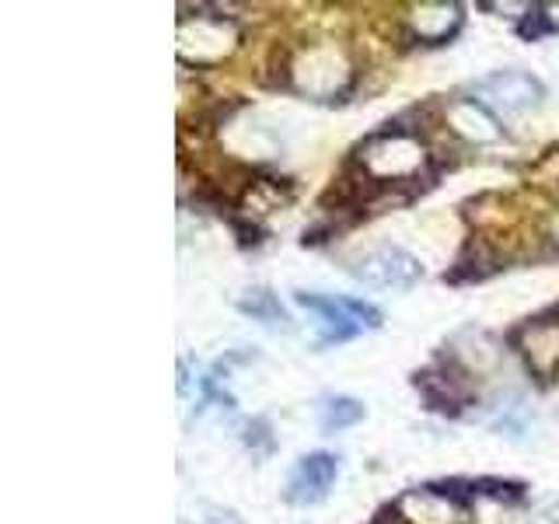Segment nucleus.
<instances>
[{
	"label": "nucleus",
	"mask_w": 559,
	"mask_h": 524,
	"mask_svg": "<svg viewBox=\"0 0 559 524\" xmlns=\"http://www.w3.org/2000/svg\"><path fill=\"white\" fill-rule=\"evenodd\" d=\"M430 171L427 144L409 130H381L367 136L357 151V182L367 192H384L399 186H413Z\"/></svg>",
	"instance_id": "nucleus-1"
},
{
	"label": "nucleus",
	"mask_w": 559,
	"mask_h": 524,
	"mask_svg": "<svg viewBox=\"0 0 559 524\" xmlns=\"http://www.w3.org/2000/svg\"><path fill=\"white\" fill-rule=\"evenodd\" d=\"M294 305L308 311L319 329V340L314 346H340L346 340L360 336V332H374L381 329V311L371 301H360V297H346V294H314V290H294Z\"/></svg>",
	"instance_id": "nucleus-2"
},
{
	"label": "nucleus",
	"mask_w": 559,
	"mask_h": 524,
	"mask_svg": "<svg viewBox=\"0 0 559 524\" xmlns=\"http://www.w3.org/2000/svg\"><path fill=\"white\" fill-rule=\"evenodd\" d=\"M290 87L297 95L311 102H336L349 81H354V67H349L346 52L336 43H311L305 46L287 67Z\"/></svg>",
	"instance_id": "nucleus-3"
},
{
	"label": "nucleus",
	"mask_w": 559,
	"mask_h": 524,
	"mask_svg": "<svg viewBox=\"0 0 559 524\" xmlns=\"http://www.w3.org/2000/svg\"><path fill=\"white\" fill-rule=\"evenodd\" d=\"M349 273L371 290H413L424 279V262L402 249V245L381 241L349 262Z\"/></svg>",
	"instance_id": "nucleus-4"
},
{
	"label": "nucleus",
	"mask_w": 559,
	"mask_h": 524,
	"mask_svg": "<svg viewBox=\"0 0 559 524\" xmlns=\"http://www.w3.org/2000/svg\"><path fill=\"white\" fill-rule=\"evenodd\" d=\"M416 392L424 395L427 409L441 413V416H462L472 402H476V389H472V367H465L459 357L437 360L424 371H416L413 378Z\"/></svg>",
	"instance_id": "nucleus-5"
},
{
	"label": "nucleus",
	"mask_w": 559,
	"mask_h": 524,
	"mask_svg": "<svg viewBox=\"0 0 559 524\" xmlns=\"http://www.w3.org/2000/svg\"><path fill=\"white\" fill-rule=\"evenodd\" d=\"M472 95L500 112H532L546 102V84L528 70H489L472 81Z\"/></svg>",
	"instance_id": "nucleus-6"
},
{
	"label": "nucleus",
	"mask_w": 559,
	"mask_h": 524,
	"mask_svg": "<svg viewBox=\"0 0 559 524\" xmlns=\"http://www.w3.org/2000/svg\"><path fill=\"white\" fill-rule=\"evenodd\" d=\"M238 28L227 17H206L200 14L197 22H182L179 28V60L192 67L221 63L238 49Z\"/></svg>",
	"instance_id": "nucleus-7"
},
{
	"label": "nucleus",
	"mask_w": 559,
	"mask_h": 524,
	"mask_svg": "<svg viewBox=\"0 0 559 524\" xmlns=\"http://www.w3.org/2000/svg\"><path fill=\"white\" fill-rule=\"evenodd\" d=\"M336 479H340V454H332V451L301 454L287 476L284 500L294 507H314L332 493Z\"/></svg>",
	"instance_id": "nucleus-8"
},
{
	"label": "nucleus",
	"mask_w": 559,
	"mask_h": 524,
	"mask_svg": "<svg viewBox=\"0 0 559 524\" xmlns=\"http://www.w3.org/2000/svg\"><path fill=\"white\" fill-rule=\"evenodd\" d=\"M444 122L451 133H459L468 144H500L507 136L500 116L479 98H454L444 109Z\"/></svg>",
	"instance_id": "nucleus-9"
},
{
	"label": "nucleus",
	"mask_w": 559,
	"mask_h": 524,
	"mask_svg": "<svg viewBox=\"0 0 559 524\" xmlns=\"http://www.w3.org/2000/svg\"><path fill=\"white\" fill-rule=\"evenodd\" d=\"M406 25H409L413 43H419V46H448L454 35L462 32L465 14H462V4H454V0H437V4L413 8L409 17H406Z\"/></svg>",
	"instance_id": "nucleus-10"
},
{
	"label": "nucleus",
	"mask_w": 559,
	"mask_h": 524,
	"mask_svg": "<svg viewBox=\"0 0 559 524\" xmlns=\"http://www.w3.org/2000/svg\"><path fill=\"white\" fill-rule=\"evenodd\" d=\"M483 424L500 433V437H511V441H521V437H528L532 427H535V413H532V402L524 398L521 392L507 389V392H497L493 398L486 402V416Z\"/></svg>",
	"instance_id": "nucleus-11"
},
{
	"label": "nucleus",
	"mask_w": 559,
	"mask_h": 524,
	"mask_svg": "<svg viewBox=\"0 0 559 524\" xmlns=\"http://www.w3.org/2000/svg\"><path fill=\"white\" fill-rule=\"evenodd\" d=\"M518 346L538 378H552L559 371V325L528 322L518 332Z\"/></svg>",
	"instance_id": "nucleus-12"
},
{
	"label": "nucleus",
	"mask_w": 559,
	"mask_h": 524,
	"mask_svg": "<svg viewBox=\"0 0 559 524\" xmlns=\"http://www.w3.org/2000/svg\"><path fill=\"white\" fill-rule=\"evenodd\" d=\"M238 311L249 314V319L270 325V329H290V314L280 305V297L270 287H252L238 297Z\"/></svg>",
	"instance_id": "nucleus-13"
},
{
	"label": "nucleus",
	"mask_w": 559,
	"mask_h": 524,
	"mask_svg": "<svg viewBox=\"0 0 559 524\" xmlns=\"http://www.w3.org/2000/svg\"><path fill=\"white\" fill-rule=\"evenodd\" d=\"M367 416V406L354 395H325L319 406V427L325 433H340L346 427H357Z\"/></svg>",
	"instance_id": "nucleus-14"
},
{
	"label": "nucleus",
	"mask_w": 559,
	"mask_h": 524,
	"mask_svg": "<svg viewBox=\"0 0 559 524\" xmlns=\"http://www.w3.org/2000/svg\"><path fill=\"white\" fill-rule=\"evenodd\" d=\"M552 32H559V22L552 14H546V8H538V4H532V11L518 22V35L524 43H538V39H546V35H552Z\"/></svg>",
	"instance_id": "nucleus-15"
},
{
	"label": "nucleus",
	"mask_w": 559,
	"mask_h": 524,
	"mask_svg": "<svg viewBox=\"0 0 559 524\" xmlns=\"http://www.w3.org/2000/svg\"><path fill=\"white\" fill-rule=\"evenodd\" d=\"M186 524H241V521L217 503H200L197 511H192V517H186Z\"/></svg>",
	"instance_id": "nucleus-16"
},
{
	"label": "nucleus",
	"mask_w": 559,
	"mask_h": 524,
	"mask_svg": "<svg viewBox=\"0 0 559 524\" xmlns=\"http://www.w3.org/2000/svg\"><path fill=\"white\" fill-rule=\"evenodd\" d=\"M546 235H549V241L559 249V210H552V217H549V224H546Z\"/></svg>",
	"instance_id": "nucleus-17"
},
{
	"label": "nucleus",
	"mask_w": 559,
	"mask_h": 524,
	"mask_svg": "<svg viewBox=\"0 0 559 524\" xmlns=\"http://www.w3.org/2000/svg\"><path fill=\"white\" fill-rule=\"evenodd\" d=\"M542 524H559V500L549 503L546 511H542Z\"/></svg>",
	"instance_id": "nucleus-18"
}]
</instances>
